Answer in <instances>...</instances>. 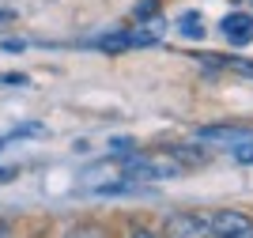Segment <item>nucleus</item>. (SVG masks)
<instances>
[{
	"mask_svg": "<svg viewBox=\"0 0 253 238\" xmlns=\"http://www.w3.org/2000/svg\"><path fill=\"white\" fill-rule=\"evenodd\" d=\"M197 140H204V144H246V140H253V129H238V125H208V129H197Z\"/></svg>",
	"mask_w": 253,
	"mask_h": 238,
	"instance_id": "obj_3",
	"label": "nucleus"
},
{
	"mask_svg": "<svg viewBox=\"0 0 253 238\" xmlns=\"http://www.w3.org/2000/svg\"><path fill=\"white\" fill-rule=\"evenodd\" d=\"M4 235H8V227H4V219H0V238H4Z\"/></svg>",
	"mask_w": 253,
	"mask_h": 238,
	"instance_id": "obj_11",
	"label": "nucleus"
},
{
	"mask_svg": "<svg viewBox=\"0 0 253 238\" xmlns=\"http://www.w3.org/2000/svg\"><path fill=\"white\" fill-rule=\"evenodd\" d=\"M178 27H181L185 38H201V34H204V19L197 15V11H185V15L178 19Z\"/></svg>",
	"mask_w": 253,
	"mask_h": 238,
	"instance_id": "obj_5",
	"label": "nucleus"
},
{
	"mask_svg": "<svg viewBox=\"0 0 253 238\" xmlns=\"http://www.w3.org/2000/svg\"><path fill=\"white\" fill-rule=\"evenodd\" d=\"M219 61H223V57H219ZM223 64H227V68H234V72H242V76H253V61H242V57H227Z\"/></svg>",
	"mask_w": 253,
	"mask_h": 238,
	"instance_id": "obj_6",
	"label": "nucleus"
},
{
	"mask_svg": "<svg viewBox=\"0 0 253 238\" xmlns=\"http://www.w3.org/2000/svg\"><path fill=\"white\" fill-rule=\"evenodd\" d=\"M167 238H215L208 227V219L189 216V212H174L167 219Z\"/></svg>",
	"mask_w": 253,
	"mask_h": 238,
	"instance_id": "obj_2",
	"label": "nucleus"
},
{
	"mask_svg": "<svg viewBox=\"0 0 253 238\" xmlns=\"http://www.w3.org/2000/svg\"><path fill=\"white\" fill-rule=\"evenodd\" d=\"M0 83H19V87H23V83H27V76H19V72H4V76H0Z\"/></svg>",
	"mask_w": 253,
	"mask_h": 238,
	"instance_id": "obj_9",
	"label": "nucleus"
},
{
	"mask_svg": "<svg viewBox=\"0 0 253 238\" xmlns=\"http://www.w3.org/2000/svg\"><path fill=\"white\" fill-rule=\"evenodd\" d=\"M208 227L215 238H253V219L242 216V212H211Z\"/></svg>",
	"mask_w": 253,
	"mask_h": 238,
	"instance_id": "obj_1",
	"label": "nucleus"
},
{
	"mask_svg": "<svg viewBox=\"0 0 253 238\" xmlns=\"http://www.w3.org/2000/svg\"><path fill=\"white\" fill-rule=\"evenodd\" d=\"M234 159H238V163H253V140H246V144H234Z\"/></svg>",
	"mask_w": 253,
	"mask_h": 238,
	"instance_id": "obj_8",
	"label": "nucleus"
},
{
	"mask_svg": "<svg viewBox=\"0 0 253 238\" xmlns=\"http://www.w3.org/2000/svg\"><path fill=\"white\" fill-rule=\"evenodd\" d=\"M219 31H223V38L231 42V46H250V42H253V15H246V11H231V15H223Z\"/></svg>",
	"mask_w": 253,
	"mask_h": 238,
	"instance_id": "obj_4",
	"label": "nucleus"
},
{
	"mask_svg": "<svg viewBox=\"0 0 253 238\" xmlns=\"http://www.w3.org/2000/svg\"><path fill=\"white\" fill-rule=\"evenodd\" d=\"M132 238H155L151 231H132Z\"/></svg>",
	"mask_w": 253,
	"mask_h": 238,
	"instance_id": "obj_10",
	"label": "nucleus"
},
{
	"mask_svg": "<svg viewBox=\"0 0 253 238\" xmlns=\"http://www.w3.org/2000/svg\"><path fill=\"white\" fill-rule=\"evenodd\" d=\"M155 11H159V0H144V4H140V8L132 11V15H136V19L144 23V19H151V15H155Z\"/></svg>",
	"mask_w": 253,
	"mask_h": 238,
	"instance_id": "obj_7",
	"label": "nucleus"
}]
</instances>
